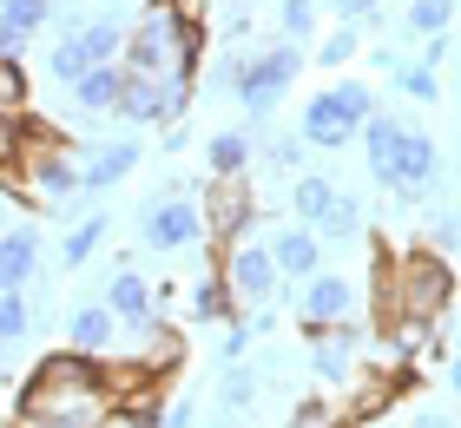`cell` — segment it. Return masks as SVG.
<instances>
[{
    "label": "cell",
    "instance_id": "obj_23",
    "mask_svg": "<svg viewBox=\"0 0 461 428\" xmlns=\"http://www.w3.org/2000/svg\"><path fill=\"white\" fill-rule=\"evenodd\" d=\"M356 53H363V27H356V20H343L337 33H323V47L310 53V59H317V67H330V73H343Z\"/></svg>",
    "mask_w": 461,
    "mask_h": 428
},
{
    "label": "cell",
    "instance_id": "obj_30",
    "mask_svg": "<svg viewBox=\"0 0 461 428\" xmlns=\"http://www.w3.org/2000/svg\"><path fill=\"white\" fill-rule=\"evenodd\" d=\"M290 428H349V422H343L337 409H330L323 396H303L297 409H290Z\"/></svg>",
    "mask_w": 461,
    "mask_h": 428
},
{
    "label": "cell",
    "instance_id": "obj_3",
    "mask_svg": "<svg viewBox=\"0 0 461 428\" xmlns=\"http://www.w3.org/2000/svg\"><path fill=\"white\" fill-rule=\"evenodd\" d=\"M356 310H363V284L343 270H317V277H303V296H297V323L303 336H317L330 323H356Z\"/></svg>",
    "mask_w": 461,
    "mask_h": 428
},
{
    "label": "cell",
    "instance_id": "obj_31",
    "mask_svg": "<svg viewBox=\"0 0 461 428\" xmlns=\"http://www.w3.org/2000/svg\"><path fill=\"white\" fill-rule=\"evenodd\" d=\"M429 250H442V257L461 250V211H442V218H429Z\"/></svg>",
    "mask_w": 461,
    "mask_h": 428
},
{
    "label": "cell",
    "instance_id": "obj_38",
    "mask_svg": "<svg viewBox=\"0 0 461 428\" xmlns=\"http://www.w3.org/2000/svg\"><path fill=\"white\" fill-rule=\"evenodd\" d=\"M0 376H7V342H0Z\"/></svg>",
    "mask_w": 461,
    "mask_h": 428
},
{
    "label": "cell",
    "instance_id": "obj_14",
    "mask_svg": "<svg viewBox=\"0 0 461 428\" xmlns=\"http://www.w3.org/2000/svg\"><path fill=\"white\" fill-rule=\"evenodd\" d=\"M106 310L119 316V323H145V316H158V290L145 284L139 270H113V284H106Z\"/></svg>",
    "mask_w": 461,
    "mask_h": 428
},
{
    "label": "cell",
    "instance_id": "obj_33",
    "mask_svg": "<svg viewBox=\"0 0 461 428\" xmlns=\"http://www.w3.org/2000/svg\"><path fill=\"white\" fill-rule=\"evenodd\" d=\"M270 165H277V171H297V165H303V139H297V132H277V139H270Z\"/></svg>",
    "mask_w": 461,
    "mask_h": 428
},
{
    "label": "cell",
    "instance_id": "obj_34",
    "mask_svg": "<svg viewBox=\"0 0 461 428\" xmlns=\"http://www.w3.org/2000/svg\"><path fill=\"white\" fill-rule=\"evenodd\" d=\"M250 342H258V336H250L244 323H230V330H224V342H218V350H224V362H244V350H250Z\"/></svg>",
    "mask_w": 461,
    "mask_h": 428
},
{
    "label": "cell",
    "instance_id": "obj_35",
    "mask_svg": "<svg viewBox=\"0 0 461 428\" xmlns=\"http://www.w3.org/2000/svg\"><path fill=\"white\" fill-rule=\"evenodd\" d=\"M330 7H337L343 20H356V27H363L369 14H383V7H375V0H330Z\"/></svg>",
    "mask_w": 461,
    "mask_h": 428
},
{
    "label": "cell",
    "instance_id": "obj_10",
    "mask_svg": "<svg viewBox=\"0 0 461 428\" xmlns=\"http://www.w3.org/2000/svg\"><path fill=\"white\" fill-rule=\"evenodd\" d=\"M297 139L310 145V152H343V145L356 139V125H349V119L337 113V105H330V99L317 93V99L303 105V119H297Z\"/></svg>",
    "mask_w": 461,
    "mask_h": 428
},
{
    "label": "cell",
    "instance_id": "obj_29",
    "mask_svg": "<svg viewBox=\"0 0 461 428\" xmlns=\"http://www.w3.org/2000/svg\"><path fill=\"white\" fill-rule=\"evenodd\" d=\"M0 113L7 119L27 113V73H20V59H0Z\"/></svg>",
    "mask_w": 461,
    "mask_h": 428
},
{
    "label": "cell",
    "instance_id": "obj_17",
    "mask_svg": "<svg viewBox=\"0 0 461 428\" xmlns=\"http://www.w3.org/2000/svg\"><path fill=\"white\" fill-rule=\"evenodd\" d=\"M106 231H113L106 211H93V218L67 224V238H59V270H86V264H93V250L106 244Z\"/></svg>",
    "mask_w": 461,
    "mask_h": 428
},
{
    "label": "cell",
    "instance_id": "obj_37",
    "mask_svg": "<svg viewBox=\"0 0 461 428\" xmlns=\"http://www.w3.org/2000/svg\"><path fill=\"white\" fill-rule=\"evenodd\" d=\"M409 428H455V422H448V415H435V409H422V415H415Z\"/></svg>",
    "mask_w": 461,
    "mask_h": 428
},
{
    "label": "cell",
    "instance_id": "obj_39",
    "mask_svg": "<svg viewBox=\"0 0 461 428\" xmlns=\"http://www.w3.org/2000/svg\"><path fill=\"white\" fill-rule=\"evenodd\" d=\"M0 231H7V205H0Z\"/></svg>",
    "mask_w": 461,
    "mask_h": 428
},
{
    "label": "cell",
    "instance_id": "obj_5",
    "mask_svg": "<svg viewBox=\"0 0 461 428\" xmlns=\"http://www.w3.org/2000/svg\"><path fill=\"white\" fill-rule=\"evenodd\" d=\"M139 244L145 250H192V244H204V211H198V198H152L139 211Z\"/></svg>",
    "mask_w": 461,
    "mask_h": 428
},
{
    "label": "cell",
    "instance_id": "obj_22",
    "mask_svg": "<svg viewBox=\"0 0 461 428\" xmlns=\"http://www.w3.org/2000/svg\"><path fill=\"white\" fill-rule=\"evenodd\" d=\"M455 27V0H409L402 7V33H448Z\"/></svg>",
    "mask_w": 461,
    "mask_h": 428
},
{
    "label": "cell",
    "instance_id": "obj_6",
    "mask_svg": "<svg viewBox=\"0 0 461 428\" xmlns=\"http://www.w3.org/2000/svg\"><path fill=\"white\" fill-rule=\"evenodd\" d=\"M218 277L230 284V296H238V304H250V310H264L270 296L284 290L277 264H270V244H258V238H238V244H230L224 264H218Z\"/></svg>",
    "mask_w": 461,
    "mask_h": 428
},
{
    "label": "cell",
    "instance_id": "obj_20",
    "mask_svg": "<svg viewBox=\"0 0 461 428\" xmlns=\"http://www.w3.org/2000/svg\"><path fill=\"white\" fill-rule=\"evenodd\" d=\"M330 198H337V185L323 178V171H297V185H290V211H297V224H317Z\"/></svg>",
    "mask_w": 461,
    "mask_h": 428
},
{
    "label": "cell",
    "instance_id": "obj_4",
    "mask_svg": "<svg viewBox=\"0 0 461 428\" xmlns=\"http://www.w3.org/2000/svg\"><path fill=\"white\" fill-rule=\"evenodd\" d=\"M198 211H204V238L218 250H230L238 238H250V224H258V205H250L244 178H212L198 185Z\"/></svg>",
    "mask_w": 461,
    "mask_h": 428
},
{
    "label": "cell",
    "instance_id": "obj_21",
    "mask_svg": "<svg viewBox=\"0 0 461 428\" xmlns=\"http://www.w3.org/2000/svg\"><path fill=\"white\" fill-rule=\"evenodd\" d=\"M53 0H0V27H14L20 40H33V33H47L53 27Z\"/></svg>",
    "mask_w": 461,
    "mask_h": 428
},
{
    "label": "cell",
    "instance_id": "obj_28",
    "mask_svg": "<svg viewBox=\"0 0 461 428\" xmlns=\"http://www.w3.org/2000/svg\"><path fill=\"white\" fill-rule=\"evenodd\" d=\"M218 402H224L230 415H244L250 402H258V376H250V369H224V382H218Z\"/></svg>",
    "mask_w": 461,
    "mask_h": 428
},
{
    "label": "cell",
    "instance_id": "obj_1",
    "mask_svg": "<svg viewBox=\"0 0 461 428\" xmlns=\"http://www.w3.org/2000/svg\"><path fill=\"white\" fill-rule=\"evenodd\" d=\"M303 73V47L297 40H277V47H264V53H224L212 73H204V86L212 93H238V105L250 119H270L284 105V93L297 86Z\"/></svg>",
    "mask_w": 461,
    "mask_h": 428
},
{
    "label": "cell",
    "instance_id": "obj_12",
    "mask_svg": "<svg viewBox=\"0 0 461 428\" xmlns=\"http://www.w3.org/2000/svg\"><path fill=\"white\" fill-rule=\"evenodd\" d=\"M119 342V316L106 310V304H79L73 316H67V350H86V356H106Z\"/></svg>",
    "mask_w": 461,
    "mask_h": 428
},
{
    "label": "cell",
    "instance_id": "obj_2",
    "mask_svg": "<svg viewBox=\"0 0 461 428\" xmlns=\"http://www.w3.org/2000/svg\"><path fill=\"white\" fill-rule=\"evenodd\" d=\"M59 20V40H53V53H47V73L53 79H79V73H93V67H106V59H119L125 47V20L119 14H99V20H79V14H53Z\"/></svg>",
    "mask_w": 461,
    "mask_h": 428
},
{
    "label": "cell",
    "instance_id": "obj_8",
    "mask_svg": "<svg viewBox=\"0 0 461 428\" xmlns=\"http://www.w3.org/2000/svg\"><path fill=\"white\" fill-rule=\"evenodd\" d=\"M264 244H270V264H277L284 284H303V277H317V270H323V244H317V231L297 224V218L277 224Z\"/></svg>",
    "mask_w": 461,
    "mask_h": 428
},
{
    "label": "cell",
    "instance_id": "obj_11",
    "mask_svg": "<svg viewBox=\"0 0 461 428\" xmlns=\"http://www.w3.org/2000/svg\"><path fill=\"white\" fill-rule=\"evenodd\" d=\"M363 152H369V171H375V185H395V139H402V119L395 113H383V105H375V113L363 119Z\"/></svg>",
    "mask_w": 461,
    "mask_h": 428
},
{
    "label": "cell",
    "instance_id": "obj_24",
    "mask_svg": "<svg viewBox=\"0 0 461 428\" xmlns=\"http://www.w3.org/2000/svg\"><path fill=\"white\" fill-rule=\"evenodd\" d=\"M33 330V304H27V290L20 284H0V342H20Z\"/></svg>",
    "mask_w": 461,
    "mask_h": 428
},
{
    "label": "cell",
    "instance_id": "obj_40",
    "mask_svg": "<svg viewBox=\"0 0 461 428\" xmlns=\"http://www.w3.org/2000/svg\"><path fill=\"white\" fill-rule=\"evenodd\" d=\"M106 7H113V14H119V7H125V0H106Z\"/></svg>",
    "mask_w": 461,
    "mask_h": 428
},
{
    "label": "cell",
    "instance_id": "obj_7",
    "mask_svg": "<svg viewBox=\"0 0 461 428\" xmlns=\"http://www.w3.org/2000/svg\"><path fill=\"white\" fill-rule=\"evenodd\" d=\"M363 342H369L363 323H330V330L310 336V362H317V376L330 389H343V382L363 376Z\"/></svg>",
    "mask_w": 461,
    "mask_h": 428
},
{
    "label": "cell",
    "instance_id": "obj_36",
    "mask_svg": "<svg viewBox=\"0 0 461 428\" xmlns=\"http://www.w3.org/2000/svg\"><path fill=\"white\" fill-rule=\"evenodd\" d=\"M442 382H448V389H455V402H461V350L448 356V369H442Z\"/></svg>",
    "mask_w": 461,
    "mask_h": 428
},
{
    "label": "cell",
    "instance_id": "obj_15",
    "mask_svg": "<svg viewBox=\"0 0 461 428\" xmlns=\"http://www.w3.org/2000/svg\"><path fill=\"white\" fill-rule=\"evenodd\" d=\"M119 93H125V67H119V59H106V67H93V73H79V79H73V105H79L86 119L113 113Z\"/></svg>",
    "mask_w": 461,
    "mask_h": 428
},
{
    "label": "cell",
    "instance_id": "obj_16",
    "mask_svg": "<svg viewBox=\"0 0 461 428\" xmlns=\"http://www.w3.org/2000/svg\"><path fill=\"white\" fill-rule=\"evenodd\" d=\"M250 159H258V132H212V145H204V165H212V178H244Z\"/></svg>",
    "mask_w": 461,
    "mask_h": 428
},
{
    "label": "cell",
    "instance_id": "obj_18",
    "mask_svg": "<svg viewBox=\"0 0 461 428\" xmlns=\"http://www.w3.org/2000/svg\"><path fill=\"white\" fill-rule=\"evenodd\" d=\"M310 231H317V244H356V238H363V205H356L349 191H337L330 211H323Z\"/></svg>",
    "mask_w": 461,
    "mask_h": 428
},
{
    "label": "cell",
    "instance_id": "obj_13",
    "mask_svg": "<svg viewBox=\"0 0 461 428\" xmlns=\"http://www.w3.org/2000/svg\"><path fill=\"white\" fill-rule=\"evenodd\" d=\"M33 270H40V231L33 224H7V231H0V284L27 290Z\"/></svg>",
    "mask_w": 461,
    "mask_h": 428
},
{
    "label": "cell",
    "instance_id": "obj_27",
    "mask_svg": "<svg viewBox=\"0 0 461 428\" xmlns=\"http://www.w3.org/2000/svg\"><path fill=\"white\" fill-rule=\"evenodd\" d=\"M277 27H284V40H297V47H303V40L317 33V0H284V7H277Z\"/></svg>",
    "mask_w": 461,
    "mask_h": 428
},
{
    "label": "cell",
    "instance_id": "obj_9",
    "mask_svg": "<svg viewBox=\"0 0 461 428\" xmlns=\"http://www.w3.org/2000/svg\"><path fill=\"white\" fill-rule=\"evenodd\" d=\"M139 139H106V145H93L86 152V165H79V191H113V185H125L139 171Z\"/></svg>",
    "mask_w": 461,
    "mask_h": 428
},
{
    "label": "cell",
    "instance_id": "obj_32",
    "mask_svg": "<svg viewBox=\"0 0 461 428\" xmlns=\"http://www.w3.org/2000/svg\"><path fill=\"white\" fill-rule=\"evenodd\" d=\"M27 119V113H20ZM20 119L0 113V171H20Z\"/></svg>",
    "mask_w": 461,
    "mask_h": 428
},
{
    "label": "cell",
    "instance_id": "obj_26",
    "mask_svg": "<svg viewBox=\"0 0 461 428\" xmlns=\"http://www.w3.org/2000/svg\"><path fill=\"white\" fill-rule=\"evenodd\" d=\"M323 99H330V105H337V113H343V119L356 125V132H363V119L375 113V93H369V86H363V79H337V86H330V93H323Z\"/></svg>",
    "mask_w": 461,
    "mask_h": 428
},
{
    "label": "cell",
    "instance_id": "obj_19",
    "mask_svg": "<svg viewBox=\"0 0 461 428\" xmlns=\"http://www.w3.org/2000/svg\"><path fill=\"white\" fill-rule=\"evenodd\" d=\"M185 316H192V323H224V316H238V296H230V284H224L218 270L192 284V304H185Z\"/></svg>",
    "mask_w": 461,
    "mask_h": 428
},
{
    "label": "cell",
    "instance_id": "obj_25",
    "mask_svg": "<svg viewBox=\"0 0 461 428\" xmlns=\"http://www.w3.org/2000/svg\"><path fill=\"white\" fill-rule=\"evenodd\" d=\"M389 73H395V86H402L415 105H435V99H442V79H435V67H422V59H395Z\"/></svg>",
    "mask_w": 461,
    "mask_h": 428
}]
</instances>
